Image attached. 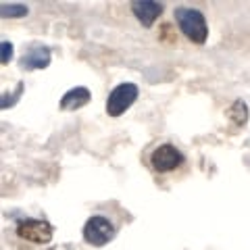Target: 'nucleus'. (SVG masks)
<instances>
[{
	"instance_id": "9d476101",
	"label": "nucleus",
	"mask_w": 250,
	"mask_h": 250,
	"mask_svg": "<svg viewBox=\"0 0 250 250\" xmlns=\"http://www.w3.org/2000/svg\"><path fill=\"white\" fill-rule=\"evenodd\" d=\"M23 90H25V83H23V82H17V88H15L11 94H9V92H4V94H2V98H0V108H11V106L17 104V100L21 98Z\"/></svg>"
},
{
	"instance_id": "7ed1b4c3",
	"label": "nucleus",
	"mask_w": 250,
	"mask_h": 250,
	"mask_svg": "<svg viewBox=\"0 0 250 250\" xmlns=\"http://www.w3.org/2000/svg\"><path fill=\"white\" fill-rule=\"evenodd\" d=\"M17 236L31 244H48L54 236L52 225L46 219H21L17 223Z\"/></svg>"
},
{
	"instance_id": "ddd939ff",
	"label": "nucleus",
	"mask_w": 250,
	"mask_h": 250,
	"mask_svg": "<svg viewBox=\"0 0 250 250\" xmlns=\"http://www.w3.org/2000/svg\"><path fill=\"white\" fill-rule=\"evenodd\" d=\"M48 250H80V248L73 246V244H59V246H52Z\"/></svg>"
},
{
	"instance_id": "9b49d317",
	"label": "nucleus",
	"mask_w": 250,
	"mask_h": 250,
	"mask_svg": "<svg viewBox=\"0 0 250 250\" xmlns=\"http://www.w3.org/2000/svg\"><path fill=\"white\" fill-rule=\"evenodd\" d=\"M0 13H2L4 19H17V17H25L29 11H27L25 4H17V2H15V4H2V11H0Z\"/></svg>"
},
{
	"instance_id": "423d86ee",
	"label": "nucleus",
	"mask_w": 250,
	"mask_h": 250,
	"mask_svg": "<svg viewBox=\"0 0 250 250\" xmlns=\"http://www.w3.org/2000/svg\"><path fill=\"white\" fill-rule=\"evenodd\" d=\"M21 69L25 71H36V69H46L50 65V48L42 44H31L27 52L21 59Z\"/></svg>"
},
{
	"instance_id": "39448f33",
	"label": "nucleus",
	"mask_w": 250,
	"mask_h": 250,
	"mask_svg": "<svg viewBox=\"0 0 250 250\" xmlns=\"http://www.w3.org/2000/svg\"><path fill=\"white\" fill-rule=\"evenodd\" d=\"M184 163L182 150H177L173 144H161L159 148H154V152L150 154V165L159 173H169L175 171Z\"/></svg>"
},
{
	"instance_id": "0eeeda50",
	"label": "nucleus",
	"mask_w": 250,
	"mask_h": 250,
	"mask_svg": "<svg viewBox=\"0 0 250 250\" xmlns=\"http://www.w3.org/2000/svg\"><path fill=\"white\" fill-rule=\"evenodd\" d=\"M131 11H134L136 19L142 23L144 27H152L154 21L163 15V4L152 2V0H134V2H131Z\"/></svg>"
},
{
	"instance_id": "f03ea898",
	"label": "nucleus",
	"mask_w": 250,
	"mask_h": 250,
	"mask_svg": "<svg viewBox=\"0 0 250 250\" xmlns=\"http://www.w3.org/2000/svg\"><path fill=\"white\" fill-rule=\"evenodd\" d=\"M115 233H117L115 223L104 215H92L83 225V240L94 248L108 244L115 238Z\"/></svg>"
},
{
	"instance_id": "f8f14e48",
	"label": "nucleus",
	"mask_w": 250,
	"mask_h": 250,
	"mask_svg": "<svg viewBox=\"0 0 250 250\" xmlns=\"http://www.w3.org/2000/svg\"><path fill=\"white\" fill-rule=\"evenodd\" d=\"M11 59H13V44L9 40H2L0 42V62L6 65Z\"/></svg>"
},
{
	"instance_id": "20e7f679",
	"label": "nucleus",
	"mask_w": 250,
	"mask_h": 250,
	"mask_svg": "<svg viewBox=\"0 0 250 250\" xmlns=\"http://www.w3.org/2000/svg\"><path fill=\"white\" fill-rule=\"evenodd\" d=\"M136 100H138V85L136 83L125 82V83L115 85L113 92L108 94V98H106V115L119 117L127 111Z\"/></svg>"
},
{
	"instance_id": "1a4fd4ad",
	"label": "nucleus",
	"mask_w": 250,
	"mask_h": 250,
	"mask_svg": "<svg viewBox=\"0 0 250 250\" xmlns=\"http://www.w3.org/2000/svg\"><path fill=\"white\" fill-rule=\"evenodd\" d=\"M228 119L236 125H246L248 121V106L244 100H233V104L228 108Z\"/></svg>"
},
{
	"instance_id": "6e6552de",
	"label": "nucleus",
	"mask_w": 250,
	"mask_h": 250,
	"mask_svg": "<svg viewBox=\"0 0 250 250\" xmlns=\"http://www.w3.org/2000/svg\"><path fill=\"white\" fill-rule=\"evenodd\" d=\"M90 100H92L90 90L83 88V85H77V88L65 92V96L61 98V111H77V108L88 104Z\"/></svg>"
},
{
	"instance_id": "f257e3e1",
	"label": "nucleus",
	"mask_w": 250,
	"mask_h": 250,
	"mask_svg": "<svg viewBox=\"0 0 250 250\" xmlns=\"http://www.w3.org/2000/svg\"><path fill=\"white\" fill-rule=\"evenodd\" d=\"M175 21L182 34L194 44H205L208 38V25L207 19L198 9H190V6H177L175 9Z\"/></svg>"
}]
</instances>
